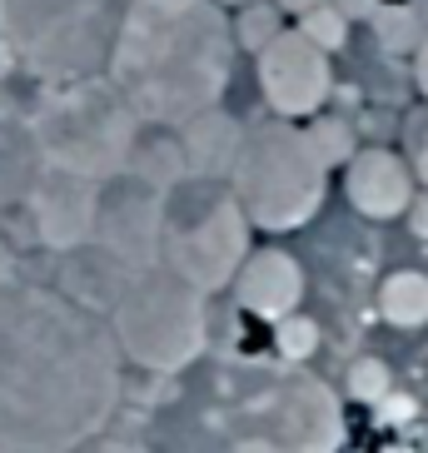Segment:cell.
<instances>
[{"instance_id": "6da1fadb", "label": "cell", "mask_w": 428, "mask_h": 453, "mask_svg": "<svg viewBox=\"0 0 428 453\" xmlns=\"http://www.w3.org/2000/svg\"><path fill=\"white\" fill-rule=\"evenodd\" d=\"M125 394L110 319L60 289H0V453H80Z\"/></svg>"}, {"instance_id": "7a4b0ae2", "label": "cell", "mask_w": 428, "mask_h": 453, "mask_svg": "<svg viewBox=\"0 0 428 453\" xmlns=\"http://www.w3.org/2000/svg\"><path fill=\"white\" fill-rule=\"evenodd\" d=\"M234 50V26L214 0H130L105 70L145 125L180 130L225 100Z\"/></svg>"}, {"instance_id": "3957f363", "label": "cell", "mask_w": 428, "mask_h": 453, "mask_svg": "<svg viewBox=\"0 0 428 453\" xmlns=\"http://www.w3.org/2000/svg\"><path fill=\"white\" fill-rule=\"evenodd\" d=\"M344 439V409L314 373L229 369L204 373L200 394H185L164 428V453H334Z\"/></svg>"}, {"instance_id": "277c9868", "label": "cell", "mask_w": 428, "mask_h": 453, "mask_svg": "<svg viewBox=\"0 0 428 453\" xmlns=\"http://www.w3.org/2000/svg\"><path fill=\"white\" fill-rule=\"evenodd\" d=\"M130 0H0L5 45L45 85L95 81Z\"/></svg>"}, {"instance_id": "5b68a950", "label": "cell", "mask_w": 428, "mask_h": 453, "mask_svg": "<svg viewBox=\"0 0 428 453\" xmlns=\"http://www.w3.org/2000/svg\"><path fill=\"white\" fill-rule=\"evenodd\" d=\"M140 125L145 120L130 110V100L95 75V81L55 85L35 110L30 134H35L45 165L105 185V180L125 174L130 150L140 140Z\"/></svg>"}, {"instance_id": "8992f818", "label": "cell", "mask_w": 428, "mask_h": 453, "mask_svg": "<svg viewBox=\"0 0 428 453\" xmlns=\"http://www.w3.org/2000/svg\"><path fill=\"white\" fill-rule=\"evenodd\" d=\"M229 189L255 229L289 234L319 214L329 165L319 160L309 130H299L294 120H264L244 134L240 160L229 170Z\"/></svg>"}, {"instance_id": "52a82bcc", "label": "cell", "mask_w": 428, "mask_h": 453, "mask_svg": "<svg viewBox=\"0 0 428 453\" xmlns=\"http://www.w3.org/2000/svg\"><path fill=\"white\" fill-rule=\"evenodd\" d=\"M115 329V344L130 364L149 373H185L204 359L210 344V309L195 284H185L170 269L134 274L120 304L105 314Z\"/></svg>"}, {"instance_id": "ba28073f", "label": "cell", "mask_w": 428, "mask_h": 453, "mask_svg": "<svg viewBox=\"0 0 428 453\" xmlns=\"http://www.w3.org/2000/svg\"><path fill=\"white\" fill-rule=\"evenodd\" d=\"M249 214L240 210L225 180H195L164 195V269L214 294L234 284L240 265L249 259Z\"/></svg>"}, {"instance_id": "9c48e42d", "label": "cell", "mask_w": 428, "mask_h": 453, "mask_svg": "<svg viewBox=\"0 0 428 453\" xmlns=\"http://www.w3.org/2000/svg\"><path fill=\"white\" fill-rule=\"evenodd\" d=\"M95 244L115 254L125 269L145 274L164 265V189L115 174L100 185V214H95Z\"/></svg>"}, {"instance_id": "30bf717a", "label": "cell", "mask_w": 428, "mask_h": 453, "mask_svg": "<svg viewBox=\"0 0 428 453\" xmlns=\"http://www.w3.org/2000/svg\"><path fill=\"white\" fill-rule=\"evenodd\" d=\"M259 60V90H264V105L274 110V120H314L329 95H334V60L329 50L309 41L299 26H284Z\"/></svg>"}, {"instance_id": "8fae6325", "label": "cell", "mask_w": 428, "mask_h": 453, "mask_svg": "<svg viewBox=\"0 0 428 453\" xmlns=\"http://www.w3.org/2000/svg\"><path fill=\"white\" fill-rule=\"evenodd\" d=\"M30 204V225H35V240L50 244V250L70 254L80 244L95 240V214H100V185L85 180V174L55 170L45 165L35 174V185L26 195Z\"/></svg>"}, {"instance_id": "7c38bea8", "label": "cell", "mask_w": 428, "mask_h": 453, "mask_svg": "<svg viewBox=\"0 0 428 453\" xmlns=\"http://www.w3.org/2000/svg\"><path fill=\"white\" fill-rule=\"evenodd\" d=\"M344 200L354 214L374 219V225L399 219L414 204V165L384 145L354 150V160L344 165Z\"/></svg>"}, {"instance_id": "4fadbf2b", "label": "cell", "mask_w": 428, "mask_h": 453, "mask_svg": "<svg viewBox=\"0 0 428 453\" xmlns=\"http://www.w3.org/2000/svg\"><path fill=\"white\" fill-rule=\"evenodd\" d=\"M234 299L244 314L264 324H279L304 304V265L289 250H249V259L234 274Z\"/></svg>"}, {"instance_id": "5bb4252c", "label": "cell", "mask_w": 428, "mask_h": 453, "mask_svg": "<svg viewBox=\"0 0 428 453\" xmlns=\"http://www.w3.org/2000/svg\"><path fill=\"white\" fill-rule=\"evenodd\" d=\"M244 134L249 130H240V120L225 115L219 105L185 120L180 125V150H185L189 174L195 180H229V170H234V160L244 150Z\"/></svg>"}, {"instance_id": "9a60e30c", "label": "cell", "mask_w": 428, "mask_h": 453, "mask_svg": "<svg viewBox=\"0 0 428 453\" xmlns=\"http://www.w3.org/2000/svg\"><path fill=\"white\" fill-rule=\"evenodd\" d=\"M130 280H134V269H125L115 254H105L90 240V244H80V250L65 254V289L60 294L105 319L110 309L120 304V294L130 289Z\"/></svg>"}, {"instance_id": "2e32d148", "label": "cell", "mask_w": 428, "mask_h": 453, "mask_svg": "<svg viewBox=\"0 0 428 453\" xmlns=\"http://www.w3.org/2000/svg\"><path fill=\"white\" fill-rule=\"evenodd\" d=\"M125 174H134V180L164 189V195H170L174 185H185L189 165H185V150H180V134H149V145H145V134H140L134 150H130Z\"/></svg>"}, {"instance_id": "e0dca14e", "label": "cell", "mask_w": 428, "mask_h": 453, "mask_svg": "<svg viewBox=\"0 0 428 453\" xmlns=\"http://www.w3.org/2000/svg\"><path fill=\"white\" fill-rule=\"evenodd\" d=\"M41 170H45V160H41L35 134L15 130V125H0V204L26 200Z\"/></svg>"}, {"instance_id": "ac0fdd59", "label": "cell", "mask_w": 428, "mask_h": 453, "mask_svg": "<svg viewBox=\"0 0 428 453\" xmlns=\"http://www.w3.org/2000/svg\"><path fill=\"white\" fill-rule=\"evenodd\" d=\"M378 314L394 329H424L428 324V274L424 269H394L378 284Z\"/></svg>"}, {"instance_id": "d6986e66", "label": "cell", "mask_w": 428, "mask_h": 453, "mask_svg": "<svg viewBox=\"0 0 428 453\" xmlns=\"http://www.w3.org/2000/svg\"><path fill=\"white\" fill-rule=\"evenodd\" d=\"M314 349H319V324L309 319V314H289V319L274 324V354H279V364H304L314 359Z\"/></svg>"}, {"instance_id": "ffe728a7", "label": "cell", "mask_w": 428, "mask_h": 453, "mask_svg": "<svg viewBox=\"0 0 428 453\" xmlns=\"http://www.w3.org/2000/svg\"><path fill=\"white\" fill-rule=\"evenodd\" d=\"M309 140H314V150H319V160L329 165V170L354 160V130H348V120L314 115V120H309Z\"/></svg>"}, {"instance_id": "44dd1931", "label": "cell", "mask_w": 428, "mask_h": 453, "mask_svg": "<svg viewBox=\"0 0 428 453\" xmlns=\"http://www.w3.org/2000/svg\"><path fill=\"white\" fill-rule=\"evenodd\" d=\"M388 388H394V373H388L384 359H374V354H363V359L348 364V399L359 403H384Z\"/></svg>"}, {"instance_id": "7402d4cb", "label": "cell", "mask_w": 428, "mask_h": 453, "mask_svg": "<svg viewBox=\"0 0 428 453\" xmlns=\"http://www.w3.org/2000/svg\"><path fill=\"white\" fill-rule=\"evenodd\" d=\"M299 30H304V35L319 45V50L334 55L339 45L348 41V15L339 11V5H314L309 15H299Z\"/></svg>"}, {"instance_id": "603a6c76", "label": "cell", "mask_w": 428, "mask_h": 453, "mask_svg": "<svg viewBox=\"0 0 428 453\" xmlns=\"http://www.w3.org/2000/svg\"><path fill=\"white\" fill-rule=\"evenodd\" d=\"M279 11L274 5H264V0H255V5H244V15H240V26H234V45H249V50H264L274 35H279Z\"/></svg>"}, {"instance_id": "cb8c5ba5", "label": "cell", "mask_w": 428, "mask_h": 453, "mask_svg": "<svg viewBox=\"0 0 428 453\" xmlns=\"http://www.w3.org/2000/svg\"><path fill=\"white\" fill-rule=\"evenodd\" d=\"M414 180L428 185V115L414 125Z\"/></svg>"}, {"instance_id": "d4e9b609", "label": "cell", "mask_w": 428, "mask_h": 453, "mask_svg": "<svg viewBox=\"0 0 428 453\" xmlns=\"http://www.w3.org/2000/svg\"><path fill=\"white\" fill-rule=\"evenodd\" d=\"M80 453H149L140 439H90Z\"/></svg>"}, {"instance_id": "484cf974", "label": "cell", "mask_w": 428, "mask_h": 453, "mask_svg": "<svg viewBox=\"0 0 428 453\" xmlns=\"http://www.w3.org/2000/svg\"><path fill=\"white\" fill-rule=\"evenodd\" d=\"M409 225H414L418 240H428V195H424V200L414 195V204H409Z\"/></svg>"}, {"instance_id": "4316f807", "label": "cell", "mask_w": 428, "mask_h": 453, "mask_svg": "<svg viewBox=\"0 0 428 453\" xmlns=\"http://www.w3.org/2000/svg\"><path fill=\"white\" fill-rule=\"evenodd\" d=\"M15 284V254H11V244L0 240V289H11Z\"/></svg>"}, {"instance_id": "83f0119b", "label": "cell", "mask_w": 428, "mask_h": 453, "mask_svg": "<svg viewBox=\"0 0 428 453\" xmlns=\"http://www.w3.org/2000/svg\"><path fill=\"white\" fill-rule=\"evenodd\" d=\"M414 81H418V90L428 95V41H418V55H414Z\"/></svg>"}, {"instance_id": "f1b7e54d", "label": "cell", "mask_w": 428, "mask_h": 453, "mask_svg": "<svg viewBox=\"0 0 428 453\" xmlns=\"http://www.w3.org/2000/svg\"><path fill=\"white\" fill-rule=\"evenodd\" d=\"M314 5H329V0H279V11H294V15H309Z\"/></svg>"}, {"instance_id": "f546056e", "label": "cell", "mask_w": 428, "mask_h": 453, "mask_svg": "<svg viewBox=\"0 0 428 453\" xmlns=\"http://www.w3.org/2000/svg\"><path fill=\"white\" fill-rule=\"evenodd\" d=\"M214 5H225V11L234 5V11H244V5H255V0H214Z\"/></svg>"}]
</instances>
